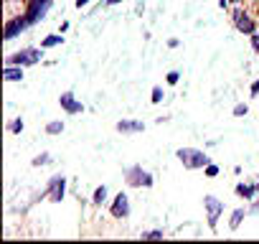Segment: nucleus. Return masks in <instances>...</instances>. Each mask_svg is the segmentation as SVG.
Returning <instances> with one entry per match:
<instances>
[{"instance_id":"1","label":"nucleus","mask_w":259,"mask_h":244,"mask_svg":"<svg viewBox=\"0 0 259 244\" xmlns=\"http://www.w3.org/2000/svg\"><path fill=\"white\" fill-rule=\"evenodd\" d=\"M176 155L183 163V168H188V171H201V168H206L211 163V158L203 150H196V148H181Z\"/></svg>"},{"instance_id":"2","label":"nucleus","mask_w":259,"mask_h":244,"mask_svg":"<svg viewBox=\"0 0 259 244\" xmlns=\"http://www.w3.org/2000/svg\"><path fill=\"white\" fill-rule=\"evenodd\" d=\"M231 18H234V28H236L239 33H244V36H254V33L259 31V21H254V18H251V13H249V11H244L241 6H236V8H234Z\"/></svg>"},{"instance_id":"3","label":"nucleus","mask_w":259,"mask_h":244,"mask_svg":"<svg viewBox=\"0 0 259 244\" xmlns=\"http://www.w3.org/2000/svg\"><path fill=\"white\" fill-rule=\"evenodd\" d=\"M44 59V49H36V46H31V49H21V51H16V54H11L8 59H6V64H16V66H33V64H38Z\"/></svg>"},{"instance_id":"4","label":"nucleus","mask_w":259,"mask_h":244,"mask_svg":"<svg viewBox=\"0 0 259 244\" xmlns=\"http://www.w3.org/2000/svg\"><path fill=\"white\" fill-rule=\"evenodd\" d=\"M124 181L135 188H150L153 186V173L143 171V166H130L124 171Z\"/></svg>"},{"instance_id":"5","label":"nucleus","mask_w":259,"mask_h":244,"mask_svg":"<svg viewBox=\"0 0 259 244\" xmlns=\"http://www.w3.org/2000/svg\"><path fill=\"white\" fill-rule=\"evenodd\" d=\"M31 26H33V23H31V18H28L26 13H21V16H13V18L6 23V41H13L16 36L26 33Z\"/></svg>"},{"instance_id":"6","label":"nucleus","mask_w":259,"mask_h":244,"mask_svg":"<svg viewBox=\"0 0 259 244\" xmlns=\"http://www.w3.org/2000/svg\"><path fill=\"white\" fill-rule=\"evenodd\" d=\"M51 6H54V0H28L23 13L31 18V23H38V21L46 18V13L51 11Z\"/></svg>"},{"instance_id":"7","label":"nucleus","mask_w":259,"mask_h":244,"mask_svg":"<svg viewBox=\"0 0 259 244\" xmlns=\"http://www.w3.org/2000/svg\"><path fill=\"white\" fill-rule=\"evenodd\" d=\"M203 209H206V219H208V226L211 229H216V224H219V219H221V214H224V204H221V198H216V196H203Z\"/></svg>"},{"instance_id":"8","label":"nucleus","mask_w":259,"mask_h":244,"mask_svg":"<svg viewBox=\"0 0 259 244\" xmlns=\"http://www.w3.org/2000/svg\"><path fill=\"white\" fill-rule=\"evenodd\" d=\"M46 196H49V201L51 204H61L64 201V196H66V176H54L51 181H49V188H46Z\"/></svg>"},{"instance_id":"9","label":"nucleus","mask_w":259,"mask_h":244,"mask_svg":"<svg viewBox=\"0 0 259 244\" xmlns=\"http://www.w3.org/2000/svg\"><path fill=\"white\" fill-rule=\"evenodd\" d=\"M109 214L114 219H127L130 216V198H127V193H117L114 196V201L109 206Z\"/></svg>"},{"instance_id":"10","label":"nucleus","mask_w":259,"mask_h":244,"mask_svg":"<svg viewBox=\"0 0 259 244\" xmlns=\"http://www.w3.org/2000/svg\"><path fill=\"white\" fill-rule=\"evenodd\" d=\"M59 104H61V109L69 112V114H79V112H84V104L76 102L74 92H64V94L59 97Z\"/></svg>"},{"instance_id":"11","label":"nucleus","mask_w":259,"mask_h":244,"mask_svg":"<svg viewBox=\"0 0 259 244\" xmlns=\"http://www.w3.org/2000/svg\"><path fill=\"white\" fill-rule=\"evenodd\" d=\"M145 130V125L140 119H119L117 122V133H122V135H135V133H143Z\"/></svg>"},{"instance_id":"12","label":"nucleus","mask_w":259,"mask_h":244,"mask_svg":"<svg viewBox=\"0 0 259 244\" xmlns=\"http://www.w3.org/2000/svg\"><path fill=\"white\" fill-rule=\"evenodd\" d=\"M3 79H6V82H23V66L6 64V69H3Z\"/></svg>"},{"instance_id":"13","label":"nucleus","mask_w":259,"mask_h":244,"mask_svg":"<svg viewBox=\"0 0 259 244\" xmlns=\"http://www.w3.org/2000/svg\"><path fill=\"white\" fill-rule=\"evenodd\" d=\"M246 214H249V209H234V211H231V216H229V229H231V231H236V229L241 226V221L246 219Z\"/></svg>"},{"instance_id":"14","label":"nucleus","mask_w":259,"mask_h":244,"mask_svg":"<svg viewBox=\"0 0 259 244\" xmlns=\"http://www.w3.org/2000/svg\"><path fill=\"white\" fill-rule=\"evenodd\" d=\"M256 193H259V191H256V186H251V183H236V196H239V198L251 201Z\"/></svg>"},{"instance_id":"15","label":"nucleus","mask_w":259,"mask_h":244,"mask_svg":"<svg viewBox=\"0 0 259 244\" xmlns=\"http://www.w3.org/2000/svg\"><path fill=\"white\" fill-rule=\"evenodd\" d=\"M61 44H64V36L61 33H49L41 41V49H54V46H61Z\"/></svg>"},{"instance_id":"16","label":"nucleus","mask_w":259,"mask_h":244,"mask_svg":"<svg viewBox=\"0 0 259 244\" xmlns=\"http://www.w3.org/2000/svg\"><path fill=\"white\" fill-rule=\"evenodd\" d=\"M107 186H99V188H94V193H92V204H97V206H102L104 201H107Z\"/></svg>"},{"instance_id":"17","label":"nucleus","mask_w":259,"mask_h":244,"mask_svg":"<svg viewBox=\"0 0 259 244\" xmlns=\"http://www.w3.org/2000/svg\"><path fill=\"white\" fill-rule=\"evenodd\" d=\"M61 133H64V122L61 119H54V122L46 125V135H61Z\"/></svg>"},{"instance_id":"18","label":"nucleus","mask_w":259,"mask_h":244,"mask_svg":"<svg viewBox=\"0 0 259 244\" xmlns=\"http://www.w3.org/2000/svg\"><path fill=\"white\" fill-rule=\"evenodd\" d=\"M49 163H51V155H49V153H41V155H36V158H33V166H36V168L49 166Z\"/></svg>"},{"instance_id":"19","label":"nucleus","mask_w":259,"mask_h":244,"mask_svg":"<svg viewBox=\"0 0 259 244\" xmlns=\"http://www.w3.org/2000/svg\"><path fill=\"white\" fill-rule=\"evenodd\" d=\"M143 239H163V229H153V231H143Z\"/></svg>"},{"instance_id":"20","label":"nucleus","mask_w":259,"mask_h":244,"mask_svg":"<svg viewBox=\"0 0 259 244\" xmlns=\"http://www.w3.org/2000/svg\"><path fill=\"white\" fill-rule=\"evenodd\" d=\"M246 112H249V107H246V104H244V102H239V104H236V107H234V117H244V114H246Z\"/></svg>"},{"instance_id":"21","label":"nucleus","mask_w":259,"mask_h":244,"mask_svg":"<svg viewBox=\"0 0 259 244\" xmlns=\"http://www.w3.org/2000/svg\"><path fill=\"white\" fill-rule=\"evenodd\" d=\"M11 133H23V119H21V117L11 122Z\"/></svg>"},{"instance_id":"22","label":"nucleus","mask_w":259,"mask_h":244,"mask_svg":"<svg viewBox=\"0 0 259 244\" xmlns=\"http://www.w3.org/2000/svg\"><path fill=\"white\" fill-rule=\"evenodd\" d=\"M150 99H153V104H160V99H163V89H160V87H155V89H153V94H150Z\"/></svg>"},{"instance_id":"23","label":"nucleus","mask_w":259,"mask_h":244,"mask_svg":"<svg viewBox=\"0 0 259 244\" xmlns=\"http://www.w3.org/2000/svg\"><path fill=\"white\" fill-rule=\"evenodd\" d=\"M203 171H206V176H208V178H216V176H219V166H213V163H208Z\"/></svg>"},{"instance_id":"24","label":"nucleus","mask_w":259,"mask_h":244,"mask_svg":"<svg viewBox=\"0 0 259 244\" xmlns=\"http://www.w3.org/2000/svg\"><path fill=\"white\" fill-rule=\"evenodd\" d=\"M178 79H181V74H178V71H170V74L165 76V82H168L170 87H173V84H178Z\"/></svg>"},{"instance_id":"25","label":"nucleus","mask_w":259,"mask_h":244,"mask_svg":"<svg viewBox=\"0 0 259 244\" xmlns=\"http://www.w3.org/2000/svg\"><path fill=\"white\" fill-rule=\"evenodd\" d=\"M249 41H251V49H254V54H259V31H256L254 36H249Z\"/></svg>"},{"instance_id":"26","label":"nucleus","mask_w":259,"mask_h":244,"mask_svg":"<svg viewBox=\"0 0 259 244\" xmlns=\"http://www.w3.org/2000/svg\"><path fill=\"white\" fill-rule=\"evenodd\" d=\"M178 46H181L178 38H170V41H168V49H178Z\"/></svg>"},{"instance_id":"27","label":"nucleus","mask_w":259,"mask_h":244,"mask_svg":"<svg viewBox=\"0 0 259 244\" xmlns=\"http://www.w3.org/2000/svg\"><path fill=\"white\" fill-rule=\"evenodd\" d=\"M256 94H259V79L251 84V97H256Z\"/></svg>"},{"instance_id":"28","label":"nucleus","mask_w":259,"mask_h":244,"mask_svg":"<svg viewBox=\"0 0 259 244\" xmlns=\"http://www.w3.org/2000/svg\"><path fill=\"white\" fill-rule=\"evenodd\" d=\"M87 6H89V0H76V8H79V11L87 8Z\"/></svg>"},{"instance_id":"29","label":"nucleus","mask_w":259,"mask_h":244,"mask_svg":"<svg viewBox=\"0 0 259 244\" xmlns=\"http://www.w3.org/2000/svg\"><path fill=\"white\" fill-rule=\"evenodd\" d=\"M249 214H259V201H254V206H249Z\"/></svg>"},{"instance_id":"30","label":"nucleus","mask_w":259,"mask_h":244,"mask_svg":"<svg viewBox=\"0 0 259 244\" xmlns=\"http://www.w3.org/2000/svg\"><path fill=\"white\" fill-rule=\"evenodd\" d=\"M117 3H122V0H104V6L109 8V6H117Z\"/></svg>"},{"instance_id":"31","label":"nucleus","mask_w":259,"mask_h":244,"mask_svg":"<svg viewBox=\"0 0 259 244\" xmlns=\"http://www.w3.org/2000/svg\"><path fill=\"white\" fill-rule=\"evenodd\" d=\"M229 3H231V0H219V6H221V8H226Z\"/></svg>"},{"instance_id":"32","label":"nucleus","mask_w":259,"mask_h":244,"mask_svg":"<svg viewBox=\"0 0 259 244\" xmlns=\"http://www.w3.org/2000/svg\"><path fill=\"white\" fill-rule=\"evenodd\" d=\"M231 3H234V6H241V3H244V0H231Z\"/></svg>"},{"instance_id":"33","label":"nucleus","mask_w":259,"mask_h":244,"mask_svg":"<svg viewBox=\"0 0 259 244\" xmlns=\"http://www.w3.org/2000/svg\"><path fill=\"white\" fill-rule=\"evenodd\" d=\"M256 191H259V178H256Z\"/></svg>"},{"instance_id":"34","label":"nucleus","mask_w":259,"mask_h":244,"mask_svg":"<svg viewBox=\"0 0 259 244\" xmlns=\"http://www.w3.org/2000/svg\"><path fill=\"white\" fill-rule=\"evenodd\" d=\"M6 3H8V6H11V3H13V0H6Z\"/></svg>"}]
</instances>
